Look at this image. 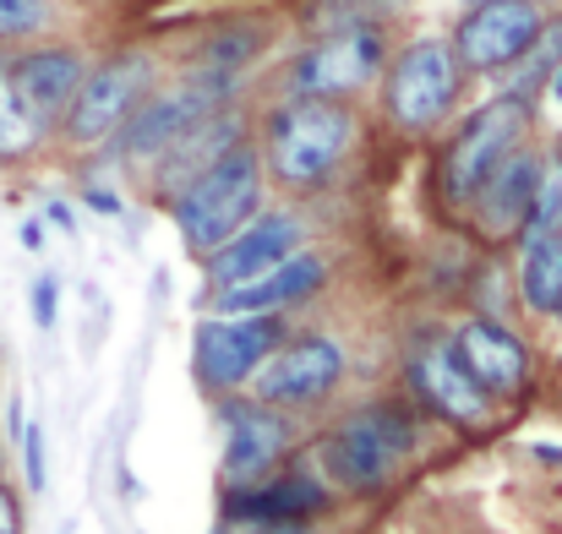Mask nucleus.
Segmentation results:
<instances>
[{
    "label": "nucleus",
    "instance_id": "f257e3e1",
    "mask_svg": "<svg viewBox=\"0 0 562 534\" xmlns=\"http://www.w3.org/2000/svg\"><path fill=\"white\" fill-rule=\"evenodd\" d=\"M262 202V159L235 143L224 159H213L196 180L176 191V229L191 251H218L240 224H251Z\"/></svg>",
    "mask_w": 562,
    "mask_h": 534
},
{
    "label": "nucleus",
    "instance_id": "f03ea898",
    "mask_svg": "<svg viewBox=\"0 0 562 534\" xmlns=\"http://www.w3.org/2000/svg\"><path fill=\"white\" fill-rule=\"evenodd\" d=\"M350 137H356V115L339 99H290L268 121V170L295 191L323 185L345 159Z\"/></svg>",
    "mask_w": 562,
    "mask_h": 534
},
{
    "label": "nucleus",
    "instance_id": "7ed1b4c3",
    "mask_svg": "<svg viewBox=\"0 0 562 534\" xmlns=\"http://www.w3.org/2000/svg\"><path fill=\"white\" fill-rule=\"evenodd\" d=\"M415 425L409 414H398L393 404H372L361 414H350L328 442H323V469L339 491H376L387 486V475L398 469V458L409 453Z\"/></svg>",
    "mask_w": 562,
    "mask_h": 534
},
{
    "label": "nucleus",
    "instance_id": "20e7f679",
    "mask_svg": "<svg viewBox=\"0 0 562 534\" xmlns=\"http://www.w3.org/2000/svg\"><path fill=\"white\" fill-rule=\"evenodd\" d=\"M148 88H154V55L148 49H126V55H115L99 71L82 77L71 110L60 115V132L77 148H93V143L115 137L132 121V110L148 99Z\"/></svg>",
    "mask_w": 562,
    "mask_h": 534
},
{
    "label": "nucleus",
    "instance_id": "39448f33",
    "mask_svg": "<svg viewBox=\"0 0 562 534\" xmlns=\"http://www.w3.org/2000/svg\"><path fill=\"white\" fill-rule=\"evenodd\" d=\"M525 132H530V104H525V99L503 93V99L481 104V110L464 121V132L453 137L448 159H442V191H448L453 202H470L508 154H519Z\"/></svg>",
    "mask_w": 562,
    "mask_h": 534
},
{
    "label": "nucleus",
    "instance_id": "423d86ee",
    "mask_svg": "<svg viewBox=\"0 0 562 534\" xmlns=\"http://www.w3.org/2000/svg\"><path fill=\"white\" fill-rule=\"evenodd\" d=\"M459 99V60L453 44L442 38H420L409 44L393 71H387V115L404 132H431Z\"/></svg>",
    "mask_w": 562,
    "mask_h": 534
},
{
    "label": "nucleus",
    "instance_id": "0eeeda50",
    "mask_svg": "<svg viewBox=\"0 0 562 534\" xmlns=\"http://www.w3.org/2000/svg\"><path fill=\"white\" fill-rule=\"evenodd\" d=\"M224 93H229V71H202V77H191V82L159 93V99H143L132 110V121L115 132L121 137V154L137 159V164L143 159H159L181 132H191L202 115H213L224 104Z\"/></svg>",
    "mask_w": 562,
    "mask_h": 534
},
{
    "label": "nucleus",
    "instance_id": "6e6552de",
    "mask_svg": "<svg viewBox=\"0 0 562 534\" xmlns=\"http://www.w3.org/2000/svg\"><path fill=\"white\" fill-rule=\"evenodd\" d=\"M376 66H382V27L356 22V27H339V33L317 38L290 66V93L295 99H345V93L372 82Z\"/></svg>",
    "mask_w": 562,
    "mask_h": 534
},
{
    "label": "nucleus",
    "instance_id": "1a4fd4ad",
    "mask_svg": "<svg viewBox=\"0 0 562 534\" xmlns=\"http://www.w3.org/2000/svg\"><path fill=\"white\" fill-rule=\"evenodd\" d=\"M284 344V322L279 317H218V322H202L196 328V382L207 393H229L240 387L246 376H257V365Z\"/></svg>",
    "mask_w": 562,
    "mask_h": 534
},
{
    "label": "nucleus",
    "instance_id": "9d476101",
    "mask_svg": "<svg viewBox=\"0 0 562 534\" xmlns=\"http://www.w3.org/2000/svg\"><path fill=\"white\" fill-rule=\"evenodd\" d=\"M541 27L547 22H541L536 0H481L459 22L453 60H459V71H503L536 44Z\"/></svg>",
    "mask_w": 562,
    "mask_h": 534
},
{
    "label": "nucleus",
    "instance_id": "9b49d317",
    "mask_svg": "<svg viewBox=\"0 0 562 534\" xmlns=\"http://www.w3.org/2000/svg\"><path fill=\"white\" fill-rule=\"evenodd\" d=\"M339 376H345V350L334 339H295L257 365V398L273 409L317 404L339 387Z\"/></svg>",
    "mask_w": 562,
    "mask_h": 534
},
{
    "label": "nucleus",
    "instance_id": "f8f14e48",
    "mask_svg": "<svg viewBox=\"0 0 562 534\" xmlns=\"http://www.w3.org/2000/svg\"><path fill=\"white\" fill-rule=\"evenodd\" d=\"M453 360L464 365V376L486 393V398H508L530 382V350L514 328L492 322V317H470L459 333H453Z\"/></svg>",
    "mask_w": 562,
    "mask_h": 534
},
{
    "label": "nucleus",
    "instance_id": "ddd939ff",
    "mask_svg": "<svg viewBox=\"0 0 562 534\" xmlns=\"http://www.w3.org/2000/svg\"><path fill=\"white\" fill-rule=\"evenodd\" d=\"M82 77H88V66H82V55L66 49V44H44V49L11 55V88H16L22 110H27L44 132L60 126V115L71 110Z\"/></svg>",
    "mask_w": 562,
    "mask_h": 534
},
{
    "label": "nucleus",
    "instance_id": "4468645a",
    "mask_svg": "<svg viewBox=\"0 0 562 534\" xmlns=\"http://www.w3.org/2000/svg\"><path fill=\"white\" fill-rule=\"evenodd\" d=\"M295 246H301V218H290V213L251 218V224H240L218 251H207V279H213L218 289H235V284H246V279L279 268L284 257H295Z\"/></svg>",
    "mask_w": 562,
    "mask_h": 534
},
{
    "label": "nucleus",
    "instance_id": "2eb2a0df",
    "mask_svg": "<svg viewBox=\"0 0 562 534\" xmlns=\"http://www.w3.org/2000/svg\"><path fill=\"white\" fill-rule=\"evenodd\" d=\"M284 447H290V425H284L273 409H262V404H235V409L224 414V480H229V486H257V480L279 464Z\"/></svg>",
    "mask_w": 562,
    "mask_h": 534
},
{
    "label": "nucleus",
    "instance_id": "dca6fc26",
    "mask_svg": "<svg viewBox=\"0 0 562 534\" xmlns=\"http://www.w3.org/2000/svg\"><path fill=\"white\" fill-rule=\"evenodd\" d=\"M323 273H328L323 257L295 251L279 268H268V273H257V279H246L235 289H218V311L224 317H273L279 306H295V300L317 295L323 289Z\"/></svg>",
    "mask_w": 562,
    "mask_h": 534
},
{
    "label": "nucleus",
    "instance_id": "f3484780",
    "mask_svg": "<svg viewBox=\"0 0 562 534\" xmlns=\"http://www.w3.org/2000/svg\"><path fill=\"white\" fill-rule=\"evenodd\" d=\"M409 382H415V393H420L437 414H448V420H459V425H486V414H492V398L464 376V365L453 360V350H442V344H426V350L415 355Z\"/></svg>",
    "mask_w": 562,
    "mask_h": 534
},
{
    "label": "nucleus",
    "instance_id": "a211bd4d",
    "mask_svg": "<svg viewBox=\"0 0 562 534\" xmlns=\"http://www.w3.org/2000/svg\"><path fill=\"white\" fill-rule=\"evenodd\" d=\"M536 180H541V164L530 159V154H508L486 185L470 196V202H481V224L492 229V235H508V229H525V218H530V196H536Z\"/></svg>",
    "mask_w": 562,
    "mask_h": 534
},
{
    "label": "nucleus",
    "instance_id": "6ab92c4d",
    "mask_svg": "<svg viewBox=\"0 0 562 534\" xmlns=\"http://www.w3.org/2000/svg\"><path fill=\"white\" fill-rule=\"evenodd\" d=\"M235 143H240L235 115H229V110H213V115H202L191 132H181V137L159 154V180H165L170 191H181V185L202 175L213 159H224Z\"/></svg>",
    "mask_w": 562,
    "mask_h": 534
},
{
    "label": "nucleus",
    "instance_id": "aec40b11",
    "mask_svg": "<svg viewBox=\"0 0 562 534\" xmlns=\"http://www.w3.org/2000/svg\"><path fill=\"white\" fill-rule=\"evenodd\" d=\"M328 497H323V486L312 480V475H279V480H268V486H246L235 502H229V513L235 519H268V524H301L306 513H317Z\"/></svg>",
    "mask_w": 562,
    "mask_h": 534
},
{
    "label": "nucleus",
    "instance_id": "412c9836",
    "mask_svg": "<svg viewBox=\"0 0 562 534\" xmlns=\"http://www.w3.org/2000/svg\"><path fill=\"white\" fill-rule=\"evenodd\" d=\"M519 295L536 317H562V229H530L519 262Z\"/></svg>",
    "mask_w": 562,
    "mask_h": 534
},
{
    "label": "nucleus",
    "instance_id": "4be33fe9",
    "mask_svg": "<svg viewBox=\"0 0 562 534\" xmlns=\"http://www.w3.org/2000/svg\"><path fill=\"white\" fill-rule=\"evenodd\" d=\"M44 126L22 110L16 88H11V55H0V164H22L44 148Z\"/></svg>",
    "mask_w": 562,
    "mask_h": 534
},
{
    "label": "nucleus",
    "instance_id": "5701e85b",
    "mask_svg": "<svg viewBox=\"0 0 562 534\" xmlns=\"http://www.w3.org/2000/svg\"><path fill=\"white\" fill-rule=\"evenodd\" d=\"M558 66H562V22H552V27H541L536 44H530L514 66H503V71H508V82H514V99H525V93H536L541 82H552Z\"/></svg>",
    "mask_w": 562,
    "mask_h": 534
},
{
    "label": "nucleus",
    "instance_id": "b1692460",
    "mask_svg": "<svg viewBox=\"0 0 562 534\" xmlns=\"http://www.w3.org/2000/svg\"><path fill=\"white\" fill-rule=\"evenodd\" d=\"M530 229H562V170H541L536 180V196H530Z\"/></svg>",
    "mask_w": 562,
    "mask_h": 534
},
{
    "label": "nucleus",
    "instance_id": "393cba45",
    "mask_svg": "<svg viewBox=\"0 0 562 534\" xmlns=\"http://www.w3.org/2000/svg\"><path fill=\"white\" fill-rule=\"evenodd\" d=\"M44 22H49L44 0H0V44H16V38L38 33Z\"/></svg>",
    "mask_w": 562,
    "mask_h": 534
},
{
    "label": "nucleus",
    "instance_id": "a878e982",
    "mask_svg": "<svg viewBox=\"0 0 562 534\" xmlns=\"http://www.w3.org/2000/svg\"><path fill=\"white\" fill-rule=\"evenodd\" d=\"M16 442H22V458H27V491H44V480H49V475H44V431L27 420Z\"/></svg>",
    "mask_w": 562,
    "mask_h": 534
},
{
    "label": "nucleus",
    "instance_id": "bb28decb",
    "mask_svg": "<svg viewBox=\"0 0 562 534\" xmlns=\"http://www.w3.org/2000/svg\"><path fill=\"white\" fill-rule=\"evenodd\" d=\"M22 524H27V513H22V497L0 480V534H22Z\"/></svg>",
    "mask_w": 562,
    "mask_h": 534
},
{
    "label": "nucleus",
    "instance_id": "cd10ccee",
    "mask_svg": "<svg viewBox=\"0 0 562 534\" xmlns=\"http://www.w3.org/2000/svg\"><path fill=\"white\" fill-rule=\"evenodd\" d=\"M33 322L38 328H55V279L49 273L33 284Z\"/></svg>",
    "mask_w": 562,
    "mask_h": 534
},
{
    "label": "nucleus",
    "instance_id": "c85d7f7f",
    "mask_svg": "<svg viewBox=\"0 0 562 534\" xmlns=\"http://www.w3.org/2000/svg\"><path fill=\"white\" fill-rule=\"evenodd\" d=\"M218 534H312L306 524H268V519H235V524H224Z\"/></svg>",
    "mask_w": 562,
    "mask_h": 534
},
{
    "label": "nucleus",
    "instance_id": "c756f323",
    "mask_svg": "<svg viewBox=\"0 0 562 534\" xmlns=\"http://www.w3.org/2000/svg\"><path fill=\"white\" fill-rule=\"evenodd\" d=\"M22 246H27V251H38V246H44V224H33V218H27V224H22Z\"/></svg>",
    "mask_w": 562,
    "mask_h": 534
},
{
    "label": "nucleus",
    "instance_id": "7c9ffc66",
    "mask_svg": "<svg viewBox=\"0 0 562 534\" xmlns=\"http://www.w3.org/2000/svg\"><path fill=\"white\" fill-rule=\"evenodd\" d=\"M552 93H558V99H562V66H558V77H552Z\"/></svg>",
    "mask_w": 562,
    "mask_h": 534
},
{
    "label": "nucleus",
    "instance_id": "2f4dec72",
    "mask_svg": "<svg viewBox=\"0 0 562 534\" xmlns=\"http://www.w3.org/2000/svg\"><path fill=\"white\" fill-rule=\"evenodd\" d=\"M0 480H5V447H0Z\"/></svg>",
    "mask_w": 562,
    "mask_h": 534
},
{
    "label": "nucleus",
    "instance_id": "473e14b6",
    "mask_svg": "<svg viewBox=\"0 0 562 534\" xmlns=\"http://www.w3.org/2000/svg\"><path fill=\"white\" fill-rule=\"evenodd\" d=\"M558 170H562V148H558Z\"/></svg>",
    "mask_w": 562,
    "mask_h": 534
},
{
    "label": "nucleus",
    "instance_id": "72a5a7b5",
    "mask_svg": "<svg viewBox=\"0 0 562 534\" xmlns=\"http://www.w3.org/2000/svg\"><path fill=\"white\" fill-rule=\"evenodd\" d=\"M464 5H481V0H464Z\"/></svg>",
    "mask_w": 562,
    "mask_h": 534
}]
</instances>
